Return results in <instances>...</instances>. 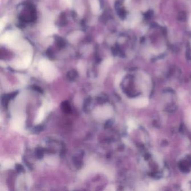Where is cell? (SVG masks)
I'll return each mask as SVG.
<instances>
[{
	"instance_id": "obj_4",
	"label": "cell",
	"mask_w": 191,
	"mask_h": 191,
	"mask_svg": "<svg viewBox=\"0 0 191 191\" xmlns=\"http://www.w3.org/2000/svg\"><path fill=\"white\" fill-rule=\"evenodd\" d=\"M92 9L94 13H97L100 9V5L98 0H90Z\"/></svg>"
},
{
	"instance_id": "obj_10",
	"label": "cell",
	"mask_w": 191,
	"mask_h": 191,
	"mask_svg": "<svg viewBox=\"0 0 191 191\" xmlns=\"http://www.w3.org/2000/svg\"></svg>"
},
{
	"instance_id": "obj_5",
	"label": "cell",
	"mask_w": 191,
	"mask_h": 191,
	"mask_svg": "<svg viewBox=\"0 0 191 191\" xmlns=\"http://www.w3.org/2000/svg\"><path fill=\"white\" fill-rule=\"evenodd\" d=\"M32 61V57L31 55H27L23 61V62L21 63V66L23 67H28L31 62Z\"/></svg>"
},
{
	"instance_id": "obj_3",
	"label": "cell",
	"mask_w": 191,
	"mask_h": 191,
	"mask_svg": "<svg viewBox=\"0 0 191 191\" xmlns=\"http://www.w3.org/2000/svg\"><path fill=\"white\" fill-rule=\"evenodd\" d=\"M56 32H57L56 28L54 25L51 24H48L45 25V27H44L42 30V34L46 36L52 35Z\"/></svg>"
},
{
	"instance_id": "obj_2",
	"label": "cell",
	"mask_w": 191,
	"mask_h": 191,
	"mask_svg": "<svg viewBox=\"0 0 191 191\" xmlns=\"http://www.w3.org/2000/svg\"><path fill=\"white\" fill-rule=\"evenodd\" d=\"M132 104L136 107L143 108L147 106L149 104V100L146 97H139L132 100Z\"/></svg>"
},
{
	"instance_id": "obj_8",
	"label": "cell",
	"mask_w": 191,
	"mask_h": 191,
	"mask_svg": "<svg viewBox=\"0 0 191 191\" xmlns=\"http://www.w3.org/2000/svg\"><path fill=\"white\" fill-rule=\"evenodd\" d=\"M66 3L69 6H71L72 5V1L73 0H64Z\"/></svg>"
},
{
	"instance_id": "obj_7",
	"label": "cell",
	"mask_w": 191,
	"mask_h": 191,
	"mask_svg": "<svg viewBox=\"0 0 191 191\" xmlns=\"http://www.w3.org/2000/svg\"><path fill=\"white\" fill-rule=\"evenodd\" d=\"M6 23V19L5 17L2 18L1 19V21H0V29H1V31H2L3 27L5 26Z\"/></svg>"
},
{
	"instance_id": "obj_6",
	"label": "cell",
	"mask_w": 191,
	"mask_h": 191,
	"mask_svg": "<svg viewBox=\"0 0 191 191\" xmlns=\"http://www.w3.org/2000/svg\"><path fill=\"white\" fill-rule=\"evenodd\" d=\"M128 127L131 129H133L137 127L136 123L133 120L129 121L128 123Z\"/></svg>"
},
{
	"instance_id": "obj_9",
	"label": "cell",
	"mask_w": 191,
	"mask_h": 191,
	"mask_svg": "<svg viewBox=\"0 0 191 191\" xmlns=\"http://www.w3.org/2000/svg\"><path fill=\"white\" fill-rule=\"evenodd\" d=\"M189 120H190V121L191 123V113L190 115V117H189Z\"/></svg>"
},
{
	"instance_id": "obj_1",
	"label": "cell",
	"mask_w": 191,
	"mask_h": 191,
	"mask_svg": "<svg viewBox=\"0 0 191 191\" xmlns=\"http://www.w3.org/2000/svg\"><path fill=\"white\" fill-rule=\"evenodd\" d=\"M18 34L15 32H7L1 38V42L3 43L10 44L13 43L17 38Z\"/></svg>"
}]
</instances>
